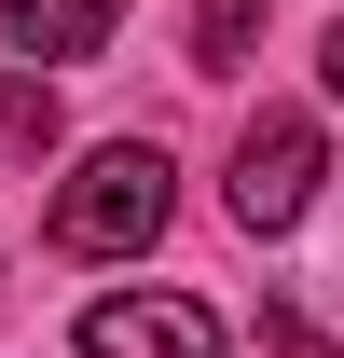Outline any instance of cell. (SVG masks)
Segmentation results:
<instances>
[{
    "label": "cell",
    "mask_w": 344,
    "mask_h": 358,
    "mask_svg": "<svg viewBox=\"0 0 344 358\" xmlns=\"http://www.w3.org/2000/svg\"><path fill=\"white\" fill-rule=\"evenodd\" d=\"M42 234L69 248V262H110V248H152V234H166V152H152V138H110V152H83V166L55 179Z\"/></svg>",
    "instance_id": "obj_1"
},
{
    "label": "cell",
    "mask_w": 344,
    "mask_h": 358,
    "mask_svg": "<svg viewBox=\"0 0 344 358\" xmlns=\"http://www.w3.org/2000/svg\"><path fill=\"white\" fill-rule=\"evenodd\" d=\"M303 207H317V124H303V110H261V124L234 138V221L289 234Z\"/></svg>",
    "instance_id": "obj_2"
},
{
    "label": "cell",
    "mask_w": 344,
    "mask_h": 358,
    "mask_svg": "<svg viewBox=\"0 0 344 358\" xmlns=\"http://www.w3.org/2000/svg\"><path fill=\"white\" fill-rule=\"evenodd\" d=\"M83 358H220V317L193 289H110L83 317Z\"/></svg>",
    "instance_id": "obj_3"
},
{
    "label": "cell",
    "mask_w": 344,
    "mask_h": 358,
    "mask_svg": "<svg viewBox=\"0 0 344 358\" xmlns=\"http://www.w3.org/2000/svg\"><path fill=\"white\" fill-rule=\"evenodd\" d=\"M0 28H14V42L42 55V69H69V55H96L110 28H124V0H14Z\"/></svg>",
    "instance_id": "obj_4"
},
{
    "label": "cell",
    "mask_w": 344,
    "mask_h": 358,
    "mask_svg": "<svg viewBox=\"0 0 344 358\" xmlns=\"http://www.w3.org/2000/svg\"><path fill=\"white\" fill-rule=\"evenodd\" d=\"M261 14H275V0H193V69H248Z\"/></svg>",
    "instance_id": "obj_5"
},
{
    "label": "cell",
    "mask_w": 344,
    "mask_h": 358,
    "mask_svg": "<svg viewBox=\"0 0 344 358\" xmlns=\"http://www.w3.org/2000/svg\"><path fill=\"white\" fill-rule=\"evenodd\" d=\"M0 152H55V83H0Z\"/></svg>",
    "instance_id": "obj_6"
},
{
    "label": "cell",
    "mask_w": 344,
    "mask_h": 358,
    "mask_svg": "<svg viewBox=\"0 0 344 358\" xmlns=\"http://www.w3.org/2000/svg\"><path fill=\"white\" fill-rule=\"evenodd\" d=\"M331 96H344V28H331Z\"/></svg>",
    "instance_id": "obj_7"
}]
</instances>
